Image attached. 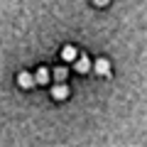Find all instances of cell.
<instances>
[{
	"label": "cell",
	"instance_id": "6da1fadb",
	"mask_svg": "<svg viewBox=\"0 0 147 147\" xmlns=\"http://www.w3.org/2000/svg\"><path fill=\"white\" fill-rule=\"evenodd\" d=\"M54 96H57V98H64V96H66V88H61V86L54 88Z\"/></svg>",
	"mask_w": 147,
	"mask_h": 147
}]
</instances>
